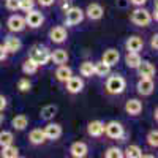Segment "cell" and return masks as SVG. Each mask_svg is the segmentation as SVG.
Instances as JSON below:
<instances>
[{
  "label": "cell",
  "mask_w": 158,
  "mask_h": 158,
  "mask_svg": "<svg viewBox=\"0 0 158 158\" xmlns=\"http://www.w3.org/2000/svg\"><path fill=\"white\" fill-rule=\"evenodd\" d=\"M127 87V81H125V77L120 76V74H114L108 79V82H106V90L109 92V94L112 95H118V94H122V92L125 90Z\"/></svg>",
  "instance_id": "obj_1"
},
{
  "label": "cell",
  "mask_w": 158,
  "mask_h": 158,
  "mask_svg": "<svg viewBox=\"0 0 158 158\" xmlns=\"http://www.w3.org/2000/svg\"><path fill=\"white\" fill-rule=\"evenodd\" d=\"M30 59L35 60L38 65H46L51 60V51L46 46H41V44L33 46L32 52H30Z\"/></svg>",
  "instance_id": "obj_2"
},
{
  "label": "cell",
  "mask_w": 158,
  "mask_h": 158,
  "mask_svg": "<svg viewBox=\"0 0 158 158\" xmlns=\"http://www.w3.org/2000/svg\"><path fill=\"white\" fill-rule=\"evenodd\" d=\"M131 22L141 25V27H147V25L152 22V16L147 10L144 8H136L133 13H131Z\"/></svg>",
  "instance_id": "obj_3"
},
{
  "label": "cell",
  "mask_w": 158,
  "mask_h": 158,
  "mask_svg": "<svg viewBox=\"0 0 158 158\" xmlns=\"http://www.w3.org/2000/svg\"><path fill=\"white\" fill-rule=\"evenodd\" d=\"M84 19V11L81 8L77 6H70L67 10V18H65V22H67V25H77L79 22H82Z\"/></svg>",
  "instance_id": "obj_4"
},
{
  "label": "cell",
  "mask_w": 158,
  "mask_h": 158,
  "mask_svg": "<svg viewBox=\"0 0 158 158\" xmlns=\"http://www.w3.org/2000/svg\"><path fill=\"white\" fill-rule=\"evenodd\" d=\"M104 133L111 139H122L123 138V127H122V123L112 120L108 125H104Z\"/></svg>",
  "instance_id": "obj_5"
},
{
  "label": "cell",
  "mask_w": 158,
  "mask_h": 158,
  "mask_svg": "<svg viewBox=\"0 0 158 158\" xmlns=\"http://www.w3.org/2000/svg\"><path fill=\"white\" fill-rule=\"evenodd\" d=\"M24 19H25V24H27L29 27H32V29L40 27V25L43 24V21H44L43 15H41L40 11H36V10H30V11H27V16H25Z\"/></svg>",
  "instance_id": "obj_6"
},
{
  "label": "cell",
  "mask_w": 158,
  "mask_h": 158,
  "mask_svg": "<svg viewBox=\"0 0 158 158\" xmlns=\"http://www.w3.org/2000/svg\"><path fill=\"white\" fill-rule=\"evenodd\" d=\"M65 82H67V90L70 94H79L84 89V81L77 76H70Z\"/></svg>",
  "instance_id": "obj_7"
},
{
  "label": "cell",
  "mask_w": 158,
  "mask_h": 158,
  "mask_svg": "<svg viewBox=\"0 0 158 158\" xmlns=\"http://www.w3.org/2000/svg\"><path fill=\"white\" fill-rule=\"evenodd\" d=\"M6 25H8V29L11 32H22L25 29V19L22 16H19V15H15V16H11L8 19Z\"/></svg>",
  "instance_id": "obj_8"
},
{
  "label": "cell",
  "mask_w": 158,
  "mask_h": 158,
  "mask_svg": "<svg viewBox=\"0 0 158 158\" xmlns=\"http://www.w3.org/2000/svg\"><path fill=\"white\" fill-rule=\"evenodd\" d=\"M153 81H152V77H141V81L138 82V92L141 95L144 97H147L150 95L152 92H153Z\"/></svg>",
  "instance_id": "obj_9"
},
{
  "label": "cell",
  "mask_w": 158,
  "mask_h": 158,
  "mask_svg": "<svg viewBox=\"0 0 158 158\" xmlns=\"http://www.w3.org/2000/svg\"><path fill=\"white\" fill-rule=\"evenodd\" d=\"M43 131H44L46 139H52V141H54V139H59L62 136V127L59 123H48Z\"/></svg>",
  "instance_id": "obj_10"
},
{
  "label": "cell",
  "mask_w": 158,
  "mask_h": 158,
  "mask_svg": "<svg viewBox=\"0 0 158 158\" xmlns=\"http://www.w3.org/2000/svg\"><path fill=\"white\" fill-rule=\"evenodd\" d=\"M85 15H87L89 19H92V21H98V19L103 18L104 10H103V6L98 5V3H90V5L87 6V10H85Z\"/></svg>",
  "instance_id": "obj_11"
},
{
  "label": "cell",
  "mask_w": 158,
  "mask_h": 158,
  "mask_svg": "<svg viewBox=\"0 0 158 158\" xmlns=\"http://www.w3.org/2000/svg\"><path fill=\"white\" fill-rule=\"evenodd\" d=\"M87 133L94 138H100L104 133V123L101 120H92L87 125Z\"/></svg>",
  "instance_id": "obj_12"
},
{
  "label": "cell",
  "mask_w": 158,
  "mask_h": 158,
  "mask_svg": "<svg viewBox=\"0 0 158 158\" xmlns=\"http://www.w3.org/2000/svg\"><path fill=\"white\" fill-rule=\"evenodd\" d=\"M87 152H89L87 144H85V142H81V141L73 142L71 147H70V153H71L74 158H82V156L87 155Z\"/></svg>",
  "instance_id": "obj_13"
},
{
  "label": "cell",
  "mask_w": 158,
  "mask_h": 158,
  "mask_svg": "<svg viewBox=\"0 0 158 158\" xmlns=\"http://www.w3.org/2000/svg\"><path fill=\"white\" fill-rule=\"evenodd\" d=\"M144 46V41H142V38L141 36H130L127 40V43H125V48L128 52H139Z\"/></svg>",
  "instance_id": "obj_14"
},
{
  "label": "cell",
  "mask_w": 158,
  "mask_h": 158,
  "mask_svg": "<svg viewBox=\"0 0 158 158\" xmlns=\"http://www.w3.org/2000/svg\"><path fill=\"white\" fill-rule=\"evenodd\" d=\"M49 38H51V41H54V43H63L65 40H67V30H65V27H62V25L54 27L49 32Z\"/></svg>",
  "instance_id": "obj_15"
},
{
  "label": "cell",
  "mask_w": 158,
  "mask_h": 158,
  "mask_svg": "<svg viewBox=\"0 0 158 158\" xmlns=\"http://www.w3.org/2000/svg\"><path fill=\"white\" fill-rule=\"evenodd\" d=\"M118 59H120V54H118V51L117 49H108V51H104V54H103V62L104 63H108L109 67H114V65L118 62Z\"/></svg>",
  "instance_id": "obj_16"
},
{
  "label": "cell",
  "mask_w": 158,
  "mask_h": 158,
  "mask_svg": "<svg viewBox=\"0 0 158 158\" xmlns=\"http://www.w3.org/2000/svg\"><path fill=\"white\" fill-rule=\"evenodd\" d=\"M3 46H5L6 52H18L22 48V43H21V40L16 38V36H6Z\"/></svg>",
  "instance_id": "obj_17"
},
{
  "label": "cell",
  "mask_w": 158,
  "mask_h": 158,
  "mask_svg": "<svg viewBox=\"0 0 158 158\" xmlns=\"http://www.w3.org/2000/svg\"><path fill=\"white\" fill-rule=\"evenodd\" d=\"M141 77H152L155 74V67L150 62H141L139 67L136 68Z\"/></svg>",
  "instance_id": "obj_18"
},
{
  "label": "cell",
  "mask_w": 158,
  "mask_h": 158,
  "mask_svg": "<svg viewBox=\"0 0 158 158\" xmlns=\"http://www.w3.org/2000/svg\"><path fill=\"white\" fill-rule=\"evenodd\" d=\"M125 111L131 115H138L141 111H142V103L139 100H128L127 104H125Z\"/></svg>",
  "instance_id": "obj_19"
},
{
  "label": "cell",
  "mask_w": 158,
  "mask_h": 158,
  "mask_svg": "<svg viewBox=\"0 0 158 158\" xmlns=\"http://www.w3.org/2000/svg\"><path fill=\"white\" fill-rule=\"evenodd\" d=\"M51 60L57 63V65H62V63H67L68 60V52L65 49H56L54 52H51Z\"/></svg>",
  "instance_id": "obj_20"
},
{
  "label": "cell",
  "mask_w": 158,
  "mask_h": 158,
  "mask_svg": "<svg viewBox=\"0 0 158 158\" xmlns=\"http://www.w3.org/2000/svg\"><path fill=\"white\" fill-rule=\"evenodd\" d=\"M29 139L32 144H35V146H38V144H43L46 141V136H44V131L41 128H35L30 131V135H29Z\"/></svg>",
  "instance_id": "obj_21"
},
{
  "label": "cell",
  "mask_w": 158,
  "mask_h": 158,
  "mask_svg": "<svg viewBox=\"0 0 158 158\" xmlns=\"http://www.w3.org/2000/svg\"><path fill=\"white\" fill-rule=\"evenodd\" d=\"M141 62H142V59L139 56V52H128L125 57V63L128 68H138Z\"/></svg>",
  "instance_id": "obj_22"
},
{
  "label": "cell",
  "mask_w": 158,
  "mask_h": 158,
  "mask_svg": "<svg viewBox=\"0 0 158 158\" xmlns=\"http://www.w3.org/2000/svg\"><path fill=\"white\" fill-rule=\"evenodd\" d=\"M70 76H73V71H71V68L70 67H67V65H60V67L57 68V71H56V77L59 79L60 82H65L67 79L70 77Z\"/></svg>",
  "instance_id": "obj_23"
},
{
  "label": "cell",
  "mask_w": 158,
  "mask_h": 158,
  "mask_svg": "<svg viewBox=\"0 0 158 158\" xmlns=\"http://www.w3.org/2000/svg\"><path fill=\"white\" fill-rule=\"evenodd\" d=\"M11 125H13V128H15V130H19V131H22V130H25V128H27V125H29V118L25 117L24 114H21V115H16V117L11 120Z\"/></svg>",
  "instance_id": "obj_24"
},
{
  "label": "cell",
  "mask_w": 158,
  "mask_h": 158,
  "mask_svg": "<svg viewBox=\"0 0 158 158\" xmlns=\"http://www.w3.org/2000/svg\"><path fill=\"white\" fill-rule=\"evenodd\" d=\"M109 71H111V67L108 63H104L103 60L101 62H97V63H94V74H97V76H108L109 74Z\"/></svg>",
  "instance_id": "obj_25"
},
{
  "label": "cell",
  "mask_w": 158,
  "mask_h": 158,
  "mask_svg": "<svg viewBox=\"0 0 158 158\" xmlns=\"http://www.w3.org/2000/svg\"><path fill=\"white\" fill-rule=\"evenodd\" d=\"M57 114V106L56 104H48L41 109L40 112V117L43 118V120H51V118H54V115Z\"/></svg>",
  "instance_id": "obj_26"
},
{
  "label": "cell",
  "mask_w": 158,
  "mask_h": 158,
  "mask_svg": "<svg viewBox=\"0 0 158 158\" xmlns=\"http://www.w3.org/2000/svg\"><path fill=\"white\" fill-rule=\"evenodd\" d=\"M38 67H40V65H38L35 60L27 59V60H25V62L22 63V71H24L25 74H33V73H36Z\"/></svg>",
  "instance_id": "obj_27"
},
{
  "label": "cell",
  "mask_w": 158,
  "mask_h": 158,
  "mask_svg": "<svg viewBox=\"0 0 158 158\" xmlns=\"http://www.w3.org/2000/svg\"><path fill=\"white\" fill-rule=\"evenodd\" d=\"M18 155H19V150H18V147L13 146V144L2 147V156L3 158H16Z\"/></svg>",
  "instance_id": "obj_28"
},
{
  "label": "cell",
  "mask_w": 158,
  "mask_h": 158,
  "mask_svg": "<svg viewBox=\"0 0 158 158\" xmlns=\"http://www.w3.org/2000/svg\"><path fill=\"white\" fill-rule=\"evenodd\" d=\"M123 155L128 156V158H141L142 156V150H141L139 146H128L125 149V153Z\"/></svg>",
  "instance_id": "obj_29"
},
{
  "label": "cell",
  "mask_w": 158,
  "mask_h": 158,
  "mask_svg": "<svg viewBox=\"0 0 158 158\" xmlns=\"http://www.w3.org/2000/svg\"><path fill=\"white\" fill-rule=\"evenodd\" d=\"M13 141H15V138H13L11 131H0V147L10 146V144H13Z\"/></svg>",
  "instance_id": "obj_30"
},
{
  "label": "cell",
  "mask_w": 158,
  "mask_h": 158,
  "mask_svg": "<svg viewBox=\"0 0 158 158\" xmlns=\"http://www.w3.org/2000/svg\"><path fill=\"white\" fill-rule=\"evenodd\" d=\"M79 71H81V74L85 76V77H92L94 76V63L92 62H84L81 65V68H79Z\"/></svg>",
  "instance_id": "obj_31"
},
{
  "label": "cell",
  "mask_w": 158,
  "mask_h": 158,
  "mask_svg": "<svg viewBox=\"0 0 158 158\" xmlns=\"http://www.w3.org/2000/svg\"><path fill=\"white\" fill-rule=\"evenodd\" d=\"M104 156H106V158H122L123 156V152L118 149V147H109L106 150V153H104Z\"/></svg>",
  "instance_id": "obj_32"
},
{
  "label": "cell",
  "mask_w": 158,
  "mask_h": 158,
  "mask_svg": "<svg viewBox=\"0 0 158 158\" xmlns=\"http://www.w3.org/2000/svg\"><path fill=\"white\" fill-rule=\"evenodd\" d=\"M147 144L150 147H156L158 146V131L156 130H152L150 133L147 135Z\"/></svg>",
  "instance_id": "obj_33"
},
{
  "label": "cell",
  "mask_w": 158,
  "mask_h": 158,
  "mask_svg": "<svg viewBox=\"0 0 158 158\" xmlns=\"http://www.w3.org/2000/svg\"><path fill=\"white\" fill-rule=\"evenodd\" d=\"M33 5H35V0H19V10L25 13L33 10Z\"/></svg>",
  "instance_id": "obj_34"
},
{
  "label": "cell",
  "mask_w": 158,
  "mask_h": 158,
  "mask_svg": "<svg viewBox=\"0 0 158 158\" xmlns=\"http://www.w3.org/2000/svg\"><path fill=\"white\" fill-rule=\"evenodd\" d=\"M30 81L29 79H25V77H22V79H19V82H18V89L21 90V92H29L30 90Z\"/></svg>",
  "instance_id": "obj_35"
},
{
  "label": "cell",
  "mask_w": 158,
  "mask_h": 158,
  "mask_svg": "<svg viewBox=\"0 0 158 158\" xmlns=\"http://www.w3.org/2000/svg\"><path fill=\"white\" fill-rule=\"evenodd\" d=\"M6 2V8L11 11H16L19 10V0H5Z\"/></svg>",
  "instance_id": "obj_36"
},
{
  "label": "cell",
  "mask_w": 158,
  "mask_h": 158,
  "mask_svg": "<svg viewBox=\"0 0 158 158\" xmlns=\"http://www.w3.org/2000/svg\"><path fill=\"white\" fill-rule=\"evenodd\" d=\"M6 56H8V52H6L5 46H3V44H0V62L5 60V59H6Z\"/></svg>",
  "instance_id": "obj_37"
},
{
  "label": "cell",
  "mask_w": 158,
  "mask_h": 158,
  "mask_svg": "<svg viewBox=\"0 0 158 158\" xmlns=\"http://www.w3.org/2000/svg\"><path fill=\"white\" fill-rule=\"evenodd\" d=\"M38 3L41 6H51L52 3H54V0H38Z\"/></svg>",
  "instance_id": "obj_38"
},
{
  "label": "cell",
  "mask_w": 158,
  "mask_h": 158,
  "mask_svg": "<svg viewBox=\"0 0 158 158\" xmlns=\"http://www.w3.org/2000/svg\"><path fill=\"white\" fill-rule=\"evenodd\" d=\"M6 108V98L3 95H0V111H3Z\"/></svg>",
  "instance_id": "obj_39"
},
{
  "label": "cell",
  "mask_w": 158,
  "mask_h": 158,
  "mask_svg": "<svg viewBox=\"0 0 158 158\" xmlns=\"http://www.w3.org/2000/svg\"><path fill=\"white\" fill-rule=\"evenodd\" d=\"M150 46H152L153 49H156V48H158V35H153V36H152V41H150Z\"/></svg>",
  "instance_id": "obj_40"
},
{
  "label": "cell",
  "mask_w": 158,
  "mask_h": 158,
  "mask_svg": "<svg viewBox=\"0 0 158 158\" xmlns=\"http://www.w3.org/2000/svg\"><path fill=\"white\" fill-rule=\"evenodd\" d=\"M130 2L133 3V5H136V6H142L144 3L147 2V0H130Z\"/></svg>",
  "instance_id": "obj_41"
},
{
  "label": "cell",
  "mask_w": 158,
  "mask_h": 158,
  "mask_svg": "<svg viewBox=\"0 0 158 158\" xmlns=\"http://www.w3.org/2000/svg\"><path fill=\"white\" fill-rule=\"evenodd\" d=\"M2 123H3V115L0 114V127H2Z\"/></svg>",
  "instance_id": "obj_42"
},
{
  "label": "cell",
  "mask_w": 158,
  "mask_h": 158,
  "mask_svg": "<svg viewBox=\"0 0 158 158\" xmlns=\"http://www.w3.org/2000/svg\"><path fill=\"white\" fill-rule=\"evenodd\" d=\"M0 29H2V24H0Z\"/></svg>",
  "instance_id": "obj_43"
}]
</instances>
